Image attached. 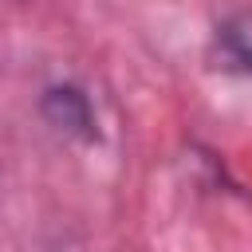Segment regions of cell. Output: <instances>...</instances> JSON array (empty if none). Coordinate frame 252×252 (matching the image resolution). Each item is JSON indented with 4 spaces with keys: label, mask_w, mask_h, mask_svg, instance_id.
Masks as SVG:
<instances>
[{
    "label": "cell",
    "mask_w": 252,
    "mask_h": 252,
    "mask_svg": "<svg viewBox=\"0 0 252 252\" xmlns=\"http://www.w3.org/2000/svg\"><path fill=\"white\" fill-rule=\"evenodd\" d=\"M39 110H43V118L55 126V130H63V134H75V138H83V142H94L98 138V122H94V106H91V98H87V91L83 87H75V83H55V87H47L43 91V98H39Z\"/></svg>",
    "instance_id": "obj_1"
},
{
    "label": "cell",
    "mask_w": 252,
    "mask_h": 252,
    "mask_svg": "<svg viewBox=\"0 0 252 252\" xmlns=\"http://www.w3.org/2000/svg\"><path fill=\"white\" fill-rule=\"evenodd\" d=\"M217 51L224 67L252 75V12H236L217 28Z\"/></svg>",
    "instance_id": "obj_2"
}]
</instances>
